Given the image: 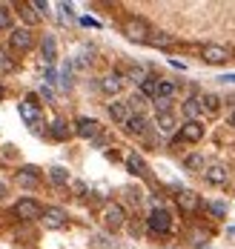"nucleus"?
<instances>
[{
	"label": "nucleus",
	"mask_w": 235,
	"mask_h": 249,
	"mask_svg": "<svg viewBox=\"0 0 235 249\" xmlns=\"http://www.w3.org/2000/svg\"><path fill=\"white\" fill-rule=\"evenodd\" d=\"M12 9L9 6H0V32H12Z\"/></svg>",
	"instance_id": "28"
},
{
	"label": "nucleus",
	"mask_w": 235,
	"mask_h": 249,
	"mask_svg": "<svg viewBox=\"0 0 235 249\" xmlns=\"http://www.w3.org/2000/svg\"><path fill=\"white\" fill-rule=\"evenodd\" d=\"M183 166H186L189 172H204V166H207V160H204V155H189V158L183 160Z\"/></svg>",
	"instance_id": "27"
},
{
	"label": "nucleus",
	"mask_w": 235,
	"mask_h": 249,
	"mask_svg": "<svg viewBox=\"0 0 235 249\" xmlns=\"http://www.w3.org/2000/svg\"><path fill=\"white\" fill-rule=\"evenodd\" d=\"M40 224L46 226V229H63V226H66V209H60V206H46L43 215H40Z\"/></svg>",
	"instance_id": "8"
},
{
	"label": "nucleus",
	"mask_w": 235,
	"mask_h": 249,
	"mask_svg": "<svg viewBox=\"0 0 235 249\" xmlns=\"http://www.w3.org/2000/svg\"><path fill=\"white\" fill-rule=\"evenodd\" d=\"M3 192H6V186H3V183H0V198H3Z\"/></svg>",
	"instance_id": "40"
},
{
	"label": "nucleus",
	"mask_w": 235,
	"mask_h": 249,
	"mask_svg": "<svg viewBox=\"0 0 235 249\" xmlns=\"http://www.w3.org/2000/svg\"><path fill=\"white\" fill-rule=\"evenodd\" d=\"M124 75H118V72H112V75H106L104 80H101V89H104L106 95H118L121 89H124Z\"/></svg>",
	"instance_id": "17"
},
{
	"label": "nucleus",
	"mask_w": 235,
	"mask_h": 249,
	"mask_svg": "<svg viewBox=\"0 0 235 249\" xmlns=\"http://www.w3.org/2000/svg\"><path fill=\"white\" fill-rule=\"evenodd\" d=\"M132 115H135V112L129 109L127 100H112V103H109V118H112L115 124H127Z\"/></svg>",
	"instance_id": "13"
},
{
	"label": "nucleus",
	"mask_w": 235,
	"mask_h": 249,
	"mask_svg": "<svg viewBox=\"0 0 235 249\" xmlns=\"http://www.w3.org/2000/svg\"><path fill=\"white\" fill-rule=\"evenodd\" d=\"M175 129H178V121H175V115H172V112L158 115V132H161V135H172Z\"/></svg>",
	"instance_id": "22"
},
{
	"label": "nucleus",
	"mask_w": 235,
	"mask_h": 249,
	"mask_svg": "<svg viewBox=\"0 0 235 249\" xmlns=\"http://www.w3.org/2000/svg\"><path fill=\"white\" fill-rule=\"evenodd\" d=\"M146 77H149V72H146L144 66H129V69H127V75H124V80H132V83H138V86H141Z\"/></svg>",
	"instance_id": "25"
},
{
	"label": "nucleus",
	"mask_w": 235,
	"mask_h": 249,
	"mask_svg": "<svg viewBox=\"0 0 235 249\" xmlns=\"http://www.w3.org/2000/svg\"><path fill=\"white\" fill-rule=\"evenodd\" d=\"M201 106H204V112H218L221 100L215 98V95H201Z\"/></svg>",
	"instance_id": "31"
},
{
	"label": "nucleus",
	"mask_w": 235,
	"mask_h": 249,
	"mask_svg": "<svg viewBox=\"0 0 235 249\" xmlns=\"http://www.w3.org/2000/svg\"><path fill=\"white\" fill-rule=\"evenodd\" d=\"M40 95H43L46 100H54V95H52V89H49V86H43V89H40Z\"/></svg>",
	"instance_id": "36"
},
{
	"label": "nucleus",
	"mask_w": 235,
	"mask_h": 249,
	"mask_svg": "<svg viewBox=\"0 0 235 249\" xmlns=\"http://www.w3.org/2000/svg\"><path fill=\"white\" fill-rule=\"evenodd\" d=\"M6 98V89H3V83H0V100Z\"/></svg>",
	"instance_id": "39"
},
{
	"label": "nucleus",
	"mask_w": 235,
	"mask_h": 249,
	"mask_svg": "<svg viewBox=\"0 0 235 249\" xmlns=\"http://www.w3.org/2000/svg\"><path fill=\"white\" fill-rule=\"evenodd\" d=\"M49 135H52L54 141H66V138L72 135V129H69V124H66V121L54 118L52 124H49Z\"/></svg>",
	"instance_id": "19"
},
{
	"label": "nucleus",
	"mask_w": 235,
	"mask_h": 249,
	"mask_svg": "<svg viewBox=\"0 0 235 249\" xmlns=\"http://www.w3.org/2000/svg\"><path fill=\"white\" fill-rule=\"evenodd\" d=\"M218 80H224V83H235V75H221Z\"/></svg>",
	"instance_id": "37"
},
{
	"label": "nucleus",
	"mask_w": 235,
	"mask_h": 249,
	"mask_svg": "<svg viewBox=\"0 0 235 249\" xmlns=\"http://www.w3.org/2000/svg\"><path fill=\"white\" fill-rule=\"evenodd\" d=\"M49 180H52L54 186H66L72 178H69V172H66L63 166H52V169H49Z\"/></svg>",
	"instance_id": "24"
},
{
	"label": "nucleus",
	"mask_w": 235,
	"mask_h": 249,
	"mask_svg": "<svg viewBox=\"0 0 235 249\" xmlns=\"http://www.w3.org/2000/svg\"><path fill=\"white\" fill-rule=\"evenodd\" d=\"M72 132H75L78 138L92 141V138H98V135H101V124H98L95 118H78V121H75V126H72Z\"/></svg>",
	"instance_id": "9"
},
{
	"label": "nucleus",
	"mask_w": 235,
	"mask_h": 249,
	"mask_svg": "<svg viewBox=\"0 0 235 249\" xmlns=\"http://www.w3.org/2000/svg\"><path fill=\"white\" fill-rule=\"evenodd\" d=\"M20 118H23L32 129H40L43 121H40V106H37V98H35V95H29V98L20 103Z\"/></svg>",
	"instance_id": "6"
},
{
	"label": "nucleus",
	"mask_w": 235,
	"mask_h": 249,
	"mask_svg": "<svg viewBox=\"0 0 235 249\" xmlns=\"http://www.w3.org/2000/svg\"><path fill=\"white\" fill-rule=\"evenodd\" d=\"M37 180H40V169L37 166H23L18 172V183H23V186H35Z\"/></svg>",
	"instance_id": "20"
},
{
	"label": "nucleus",
	"mask_w": 235,
	"mask_h": 249,
	"mask_svg": "<svg viewBox=\"0 0 235 249\" xmlns=\"http://www.w3.org/2000/svg\"><path fill=\"white\" fill-rule=\"evenodd\" d=\"M204 138V126L195 124V121H186V124L178 129V141L181 143H198Z\"/></svg>",
	"instance_id": "12"
},
{
	"label": "nucleus",
	"mask_w": 235,
	"mask_h": 249,
	"mask_svg": "<svg viewBox=\"0 0 235 249\" xmlns=\"http://www.w3.org/2000/svg\"><path fill=\"white\" fill-rule=\"evenodd\" d=\"M40 215H43V206L35 198H20L15 203V218L20 221H40Z\"/></svg>",
	"instance_id": "3"
},
{
	"label": "nucleus",
	"mask_w": 235,
	"mask_h": 249,
	"mask_svg": "<svg viewBox=\"0 0 235 249\" xmlns=\"http://www.w3.org/2000/svg\"><path fill=\"white\" fill-rule=\"evenodd\" d=\"M207 212L209 215H215V218H224V215H227V203H224V200H209Z\"/></svg>",
	"instance_id": "30"
},
{
	"label": "nucleus",
	"mask_w": 235,
	"mask_h": 249,
	"mask_svg": "<svg viewBox=\"0 0 235 249\" xmlns=\"http://www.w3.org/2000/svg\"><path fill=\"white\" fill-rule=\"evenodd\" d=\"M124 160H127V169H129L132 175H138V178H146V175H149L146 160H144L138 152H127V155H124Z\"/></svg>",
	"instance_id": "14"
},
{
	"label": "nucleus",
	"mask_w": 235,
	"mask_h": 249,
	"mask_svg": "<svg viewBox=\"0 0 235 249\" xmlns=\"http://www.w3.org/2000/svg\"><path fill=\"white\" fill-rule=\"evenodd\" d=\"M69 183H72V189H75L78 195H86V189H89V186H86L83 180H69Z\"/></svg>",
	"instance_id": "34"
},
{
	"label": "nucleus",
	"mask_w": 235,
	"mask_h": 249,
	"mask_svg": "<svg viewBox=\"0 0 235 249\" xmlns=\"http://www.w3.org/2000/svg\"><path fill=\"white\" fill-rule=\"evenodd\" d=\"M183 115H186V121H195V124H201V115H204L201 98H186V100H183Z\"/></svg>",
	"instance_id": "15"
},
{
	"label": "nucleus",
	"mask_w": 235,
	"mask_h": 249,
	"mask_svg": "<svg viewBox=\"0 0 235 249\" xmlns=\"http://www.w3.org/2000/svg\"><path fill=\"white\" fill-rule=\"evenodd\" d=\"M40 54H43V63H54V60H57V43H54L52 35H43V43H40Z\"/></svg>",
	"instance_id": "18"
},
{
	"label": "nucleus",
	"mask_w": 235,
	"mask_h": 249,
	"mask_svg": "<svg viewBox=\"0 0 235 249\" xmlns=\"http://www.w3.org/2000/svg\"><path fill=\"white\" fill-rule=\"evenodd\" d=\"M146 226H149V232H155V235H169V229H172V215H169L166 209L155 206V209L149 212V218H146Z\"/></svg>",
	"instance_id": "2"
},
{
	"label": "nucleus",
	"mask_w": 235,
	"mask_h": 249,
	"mask_svg": "<svg viewBox=\"0 0 235 249\" xmlns=\"http://www.w3.org/2000/svg\"><path fill=\"white\" fill-rule=\"evenodd\" d=\"M146 43H149V46H158V49H169V46L175 43V37L166 35V32H155V29H152V35H149Z\"/></svg>",
	"instance_id": "21"
},
{
	"label": "nucleus",
	"mask_w": 235,
	"mask_h": 249,
	"mask_svg": "<svg viewBox=\"0 0 235 249\" xmlns=\"http://www.w3.org/2000/svg\"><path fill=\"white\" fill-rule=\"evenodd\" d=\"M124 35L135 40V43H146L149 40V35H152V26L146 23L144 18H127V23H124Z\"/></svg>",
	"instance_id": "1"
},
{
	"label": "nucleus",
	"mask_w": 235,
	"mask_h": 249,
	"mask_svg": "<svg viewBox=\"0 0 235 249\" xmlns=\"http://www.w3.org/2000/svg\"><path fill=\"white\" fill-rule=\"evenodd\" d=\"M175 200H178V209H181L183 215H195V212L201 209V198H198L192 189H181V192L175 195Z\"/></svg>",
	"instance_id": "10"
},
{
	"label": "nucleus",
	"mask_w": 235,
	"mask_h": 249,
	"mask_svg": "<svg viewBox=\"0 0 235 249\" xmlns=\"http://www.w3.org/2000/svg\"><path fill=\"white\" fill-rule=\"evenodd\" d=\"M152 103H155L158 115H166V112L172 109V100H166V98H155V100H152Z\"/></svg>",
	"instance_id": "32"
},
{
	"label": "nucleus",
	"mask_w": 235,
	"mask_h": 249,
	"mask_svg": "<svg viewBox=\"0 0 235 249\" xmlns=\"http://www.w3.org/2000/svg\"><path fill=\"white\" fill-rule=\"evenodd\" d=\"M175 92H178V83H175V80H161V77H158V95H155V98L172 100Z\"/></svg>",
	"instance_id": "23"
},
{
	"label": "nucleus",
	"mask_w": 235,
	"mask_h": 249,
	"mask_svg": "<svg viewBox=\"0 0 235 249\" xmlns=\"http://www.w3.org/2000/svg\"><path fill=\"white\" fill-rule=\"evenodd\" d=\"M146 126H149V121H146V118H144L141 112H135L129 121L124 124V129H127L129 135H138V138H141V135H146Z\"/></svg>",
	"instance_id": "16"
},
{
	"label": "nucleus",
	"mask_w": 235,
	"mask_h": 249,
	"mask_svg": "<svg viewBox=\"0 0 235 249\" xmlns=\"http://www.w3.org/2000/svg\"><path fill=\"white\" fill-rule=\"evenodd\" d=\"M18 9H20V15H23V20H26V23H37V20H40V15L32 9V3H20Z\"/></svg>",
	"instance_id": "29"
},
{
	"label": "nucleus",
	"mask_w": 235,
	"mask_h": 249,
	"mask_svg": "<svg viewBox=\"0 0 235 249\" xmlns=\"http://www.w3.org/2000/svg\"><path fill=\"white\" fill-rule=\"evenodd\" d=\"M204 241H207V232H201V229L192 232V244H204Z\"/></svg>",
	"instance_id": "35"
},
{
	"label": "nucleus",
	"mask_w": 235,
	"mask_h": 249,
	"mask_svg": "<svg viewBox=\"0 0 235 249\" xmlns=\"http://www.w3.org/2000/svg\"><path fill=\"white\" fill-rule=\"evenodd\" d=\"M141 95L144 98H149V100H155V95H158V77H146L144 83H141Z\"/></svg>",
	"instance_id": "26"
},
{
	"label": "nucleus",
	"mask_w": 235,
	"mask_h": 249,
	"mask_svg": "<svg viewBox=\"0 0 235 249\" xmlns=\"http://www.w3.org/2000/svg\"><path fill=\"white\" fill-rule=\"evenodd\" d=\"M230 126H233V129H235V109H233V112H230Z\"/></svg>",
	"instance_id": "38"
},
{
	"label": "nucleus",
	"mask_w": 235,
	"mask_h": 249,
	"mask_svg": "<svg viewBox=\"0 0 235 249\" xmlns=\"http://www.w3.org/2000/svg\"><path fill=\"white\" fill-rule=\"evenodd\" d=\"M12 69V57H6V52L0 49V72H9Z\"/></svg>",
	"instance_id": "33"
},
{
	"label": "nucleus",
	"mask_w": 235,
	"mask_h": 249,
	"mask_svg": "<svg viewBox=\"0 0 235 249\" xmlns=\"http://www.w3.org/2000/svg\"><path fill=\"white\" fill-rule=\"evenodd\" d=\"M35 43V35L29 26H20V29H12L9 32V49L12 52H29Z\"/></svg>",
	"instance_id": "4"
},
{
	"label": "nucleus",
	"mask_w": 235,
	"mask_h": 249,
	"mask_svg": "<svg viewBox=\"0 0 235 249\" xmlns=\"http://www.w3.org/2000/svg\"><path fill=\"white\" fill-rule=\"evenodd\" d=\"M104 224L109 226V229H121V226L127 224V209H124L121 203L109 200L104 206Z\"/></svg>",
	"instance_id": "5"
},
{
	"label": "nucleus",
	"mask_w": 235,
	"mask_h": 249,
	"mask_svg": "<svg viewBox=\"0 0 235 249\" xmlns=\"http://www.w3.org/2000/svg\"><path fill=\"white\" fill-rule=\"evenodd\" d=\"M204 180H207L209 186H224L230 180V169L224 163H207L204 166Z\"/></svg>",
	"instance_id": "7"
},
{
	"label": "nucleus",
	"mask_w": 235,
	"mask_h": 249,
	"mask_svg": "<svg viewBox=\"0 0 235 249\" xmlns=\"http://www.w3.org/2000/svg\"><path fill=\"white\" fill-rule=\"evenodd\" d=\"M201 57L212 63V66H218V63H227L230 60V49L227 46H218V43H207L204 49H201Z\"/></svg>",
	"instance_id": "11"
}]
</instances>
